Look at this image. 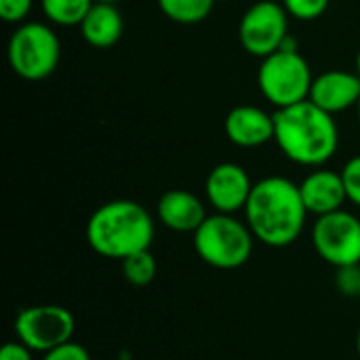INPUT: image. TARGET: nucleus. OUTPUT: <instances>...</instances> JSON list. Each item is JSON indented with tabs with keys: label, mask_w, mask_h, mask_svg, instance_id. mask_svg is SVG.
Returning <instances> with one entry per match:
<instances>
[{
	"label": "nucleus",
	"mask_w": 360,
	"mask_h": 360,
	"mask_svg": "<svg viewBox=\"0 0 360 360\" xmlns=\"http://www.w3.org/2000/svg\"><path fill=\"white\" fill-rule=\"evenodd\" d=\"M308 215L300 184L281 175L259 179L245 207V221L255 240L272 249L293 245L302 236Z\"/></svg>",
	"instance_id": "1"
},
{
	"label": "nucleus",
	"mask_w": 360,
	"mask_h": 360,
	"mask_svg": "<svg viewBox=\"0 0 360 360\" xmlns=\"http://www.w3.org/2000/svg\"><path fill=\"white\" fill-rule=\"evenodd\" d=\"M274 141L295 165L323 167L340 146V129L333 114L310 99L274 112Z\"/></svg>",
	"instance_id": "2"
},
{
	"label": "nucleus",
	"mask_w": 360,
	"mask_h": 360,
	"mask_svg": "<svg viewBox=\"0 0 360 360\" xmlns=\"http://www.w3.org/2000/svg\"><path fill=\"white\" fill-rule=\"evenodd\" d=\"M89 247L108 259H127L152 247L156 228L150 211L135 200H110L93 211L86 221Z\"/></svg>",
	"instance_id": "3"
},
{
	"label": "nucleus",
	"mask_w": 360,
	"mask_h": 360,
	"mask_svg": "<svg viewBox=\"0 0 360 360\" xmlns=\"http://www.w3.org/2000/svg\"><path fill=\"white\" fill-rule=\"evenodd\" d=\"M192 245L207 266L215 270H238L251 259L255 236L247 221L230 213H215L192 234Z\"/></svg>",
	"instance_id": "4"
},
{
	"label": "nucleus",
	"mask_w": 360,
	"mask_h": 360,
	"mask_svg": "<svg viewBox=\"0 0 360 360\" xmlns=\"http://www.w3.org/2000/svg\"><path fill=\"white\" fill-rule=\"evenodd\" d=\"M312 72L297 49H281L262 59L257 70V84L262 95L281 108L306 101L312 89Z\"/></svg>",
	"instance_id": "5"
},
{
	"label": "nucleus",
	"mask_w": 360,
	"mask_h": 360,
	"mask_svg": "<svg viewBox=\"0 0 360 360\" xmlns=\"http://www.w3.org/2000/svg\"><path fill=\"white\" fill-rule=\"evenodd\" d=\"M6 57L11 70L23 80H42L57 70L61 44L57 34L38 21L19 25L8 38Z\"/></svg>",
	"instance_id": "6"
},
{
	"label": "nucleus",
	"mask_w": 360,
	"mask_h": 360,
	"mask_svg": "<svg viewBox=\"0 0 360 360\" xmlns=\"http://www.w3.org/2000/svg\"><path fill=\"white\" fill-rule=\"evenodd\" d=\"M13 327L23 346L34 354H46L74 340L76 319L63 306L40 304L19 310Z\"/></svg>",
	"instance_id": "7"
},
{
	"label": "nucleus",
	"mask_w": 360,
	"mask_h": 360,
	"mask_svg": "<svg viewBox=\"0 0 360 360\" xmlns=\"http://www.w3.org/2000/svg\"><path fill=\"white\" fill-rule=\"evenodd\" d=\"M310 238L316 255L329 266H360V219L354 213L340 209L316 217Z\"/></svg>",
	"instance_id": "8"
},
{
	"label": "nucleus",
	"mask_w": 360,
	"mask_h": 360,
	"mask_svg": "<svg viewBox=\"0 0 360 360\" xmlns=\"http://www.w3.org/2000/svg\"><path fill=\"white\" fill-rule=\"evenodd\" d=\"M243 49L253 57H268L283 49L289 38V13L283 2L259 0L249 6L238 25Z\"/></svg>",
	"instance_id": "9"
},
{
	"label": "nucleus",
	"mask_w": 360,
	"mask_h": 360,
	"mask_svg": "<svg viewBox=\"0 0 360 360\" xmlns=\"http://www.w3.org/2000/svg\"><path fill=\"white\" fill-rule=\"evenodd\" d=\"M253 181L249 173L236 165V162H221L211 169L207 184H205V194L209 205L217 213H238L245 211L247 200L253 190Z\"/></svg>",
	"instance_id": "10"
},
{
	"label": "nucleus",
	"mask_w": 360,
	"mask_h": 360,
	"mask_svg": "<svg viewBox=\"0 0 360 360\" xmlns=\"http://www.w3.org/2000/svg\"><path fill=\"white\" fill-rule=\"evenodd\" d=\"M321 110L329 114L346 112L352 105H359L360 76L346 70H329L312 80L310 97Z\"/></svg>",
	"instance_id": "11"
},
{
	"label": "nucleus",
	"mask_w": 360,
	"mask_h": 360,
	"mask_svg": "<svg viewBox=\"0 0 360 360\" xmlns=\"http://www.w3.org/2000/svg\"><path fill=\"white\" fill-rule=\"evenodd\" d=\"M300 194L308 213L316 217L344 209V202L348 200L342 171L338 173L331 169H314L308 173L300 184Z\"/></svg>",
	"instance_id": "12"
},
{
	"label": "nucleus",
	"mask_w": 360,
	"mask_h": 360,
	"mask_svg": "<svg viewBox=\"0 0 360 360\" xmlns=\"http://www.w3.org/2000/svg\"><path fill=\"white\" fill-rule=\"evenodd\" d=\"M226 135L238 148H259L274 139V114L255 105H236L226 116Z\"/></svg>",
	"instance_id": "13"
},
{
	"label": "nucleus",
	"mask_w": 360,
	"mask_h": 360,
	"mask_svg": "<svg viewBox=\"0 0 360 360\" xmlns=\"http://www.w3.org/2000/svg\"><path fill=\"white\" fill-rule=\"evenodd\" d=\"M156 215L165 228L177 234H194L209 217L202 200L188 190H169L158 198Z\"/></svg>",
	"instance_id": "14"
},
{
	"label": "nucleus",
	"mask_w": 360,
	"mask_h": 360,
	"mask_svg": "<svg viewBox=\"0 0 360 360\" xmlns=\"http://www.w3.org/2000/svg\"><path fill=\"white\" fill-rule=\"evenodd\" d=\"M124 23L122 15L112 2H93L84 21L80 23V34L86 44L95 49H110L122 36Z\"/></svg>",
	"instance_id": "15"
},
{
	"label": "nucleus",
	"mask_w": 360,
	"mask_h": 360,
	"mask_svg": "<svg viewBox=\"0 0 360 360\" xmlns=\"http://www.w3.org/2000/svg\"><path fill=\"white\" fill-rule=\"evenodd\" d=\"M213 4L215 0H158L162 15L184 25H194L205 21L211 15Z\"/></svg>",
	"instance_id": "16"
},
{
	"label": "nucleus",
	"mask_w": 360,
	"mask_h": 360,
	"mask_svg": "<svg viewBox=\"0 0 360 360\" xmlns=\"http://www.w3.org/2000/svg\"><path fill=\"white\" fill-rule=\"evenodd\" d=\"M95 0H40L42 13L57 25H80Z\"/></svg>",
	"instance_id": "17"
},
{
	"label": "nucleus",
	"mask_w": 360,
	"mask_h": 360,
	"mask_svg": "<svg viewBox=\"0 0 360 360\" xmlns=\"http://www.w3.org/2000/svg\"><path fill=\"white\" fill-rule=\"evenodd\" d=\"M120 264H122L124 281L129 285H133V287H148V285H152V281L156 278V272H158L156 257L152 255L150 249L133 253L127 259H122Z\"/></svg>",
	"instance_id": "18"
},
{
	"label": "nucleus",
	"mask_w": 360,
	"mask_h": 360,
	"mask_svg": "<svg viewBox=\"0 0 360 360\" xmlns=\"http://www.w3.org/2000/svg\"><path fill=\"white\" fill-rule=\"evenodd\" d=\"M281 2L287 8L289 17H295L300 21H314L329 6V0H281Z\"/></svg>",
	"instance_id": "19"
},
{
	"label": "nucleus",
	"mask_w": 360,
	"mask_h": 360,
	"mask_svg": "<svg viewBox=\"0 0 360 360\" xmlns=\"http://www.w3.org/2000/svg\"><path fill=\"white\" fill-rule=\"evenodd\" d=\"M335 287L344 297H359L360 266L335 268Z\"/></svg>",
	"instance_id": "20"
},
{
	"label": "nucleus",
	"mask_w": 360,
	"mask_h": 360,
	"mask_svg": "<svg viewBox=\"0 0 360 360\" xmlns=\"http://www.w3.org/2000/svg\"><path fill=\"white\" fill-rule=\"evenodd\" d=\"M342 177H344V186H346V194L348 200L360 207V154L350 158L344 169H342Z\"/></svg>",
	"instance_id": "21"
},
{
	"label": "nucleus",
	"mask_w": 360,
	"mask_h": 360,
	"mask_svg": "<svg viewBox=\"0 0 360 360\" xmlns=\"http://www.w3.org/2000/svg\"><path fill=\"white\" fill-rule=\"evenodd\" d=\"M32 0H0V17L6 23H19L30 15Z\"/></svg>",
	"instance_id": "22"
},
{
	"label": "nucleus",
	"mask_w": 360,
	"mask_h": 360,
	"mask_svg": "<svg viewBox=\"0 0 360 360\" xmlns=\"http://www.w3.org/2000/svg\"><path fill=\"white\" fill-rule=\"evenodd\" d=\"M42 360H91V354L84 346H80L72 340V342L42 354Z\"/></svg>",
	"instance_id": "23"
},
{
	"label": "nucleus",
	"mask_w": 360,
	"mask_h": 360,
	"mask_svg": "<svg viewBox=\"0 0 360 360\" xmlns=\"http://www.w3.org/2000/svg\"><path fill=\"white\" fill-rule=\"evenodd\" d=\"M0 360H34V352L17 340V342L4 344L0 352Z\"/></svg>",
	"instance_id": "24"
},
{
	"label": "nucleus",
	"mask_w": 360,
	"mask_h": 360,
	"mask_svg": "<svg viewBox=\"0 0 360 360\" xmlns=\"http://www.w3.org/2000/svg\"><path fill=\"white\" fill-rule=\"evenodd\" d=\"M356 352H359V359H360V329H359V335H356Z\"/></svg>",
	"instance_id": "25"
},
{
	"label": "nucleus",
	"mask_w": 360,
	"mask_h": 360,
	"mask_svg": "<svg viewBox=\"0 0 360 360\" xmlns=\"http://www.w3.org/2000/svg\"><path fill=\"white\" fill-rule=\"evenodd\" d=\"M356 74L360 76V51H359V55H356Z\"/></svg>",
	"instance_id": "26"
},
{
	"label": "nucleus",
	"mask_w": 360,
	"mask_h": 360,
	"mask_svg": "<svg viewBox=\"0 0 360 360\" xmlns=\"http://www.w3.org/2000/svg\"><path fill=\"white\" fill-rule=\"evenodd\" d=\"M95 2H112V4H116L118 0H95Z\"/></svg>",
	"instance_id": "27"
},
{
	"label": "nucleus",
	"mask_w": 360,
	"mask_h": 360,
	"mask_svg": "<svg viewBox=\"0 0 360 360\" xmlns=\"http://www.w3.org/2000/svg\"><path fill=\"white\" fill-rule=\"evenodd\" d=\"M356 110H359V120H360V99H359V105H356Z\"/></svg>",
	"instance_id": "28"
},
{
	"label": "nucleus",
	"mask_w": 360,
	"mask_h": 360,
	"mask_svg": "<svg viewBox=\"0 0 360 360\" xmlns=\"http://www.w3.org/2000/svg\"><path fill=\"white\" fill-rule=\"evenodd\" d=\"M215 2H221V0H215Z\"/></svg>",
	"instance_id": "29"
},
{
	"label": "nucleus",
	"mask_w": 360,
	"mask_h": 360,
	"mask_svg": "<svg viewBox=\"0 0 360 360\" xmlns=\"http://www.w3.org/2000/svg\"><path fill=\"white\" fill-rule=\"evenodd\" d=\"M359 297H360V289H359Z\"/></svg>",
	"instance_id": "30"
}]
</instances>
